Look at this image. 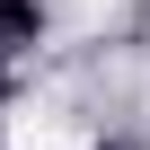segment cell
Listing matches in <instances>:
<instances>
[{
    "mask_svg": "<svg viewBox=\"0 0 150 150\" xmlns=\"http://www.w3.org/2000/svg\"><path fill=\"white\" fill-rule=\"evenodd\" d=\"M9 150H88V124H71L53 106H27V115H9Z\"/></svg>",
    "mask_w": 150,
    "mask_h": 150,
    "instance_id": "6da1fadb",
    "label": "cell"
}]
</instances>
